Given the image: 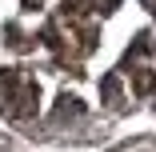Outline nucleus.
I'll return each mask as SVG.
<instances>
[{
  "instance_id": "nucleus-1",
  "label": "nucleus",
  "mask_w": 156,
  "mask_h": 152,
  "mask_svg": "<svg viewBox=\"0 0 156 152\" xmlns=\"http://www.w3.org/2000/svg\"><path fill=\"white\" fill-rule=\"evenodd\" d=\"M144 4H148V8H152V12H156V0H144Z\"/></svg>"
}]
</instances>
